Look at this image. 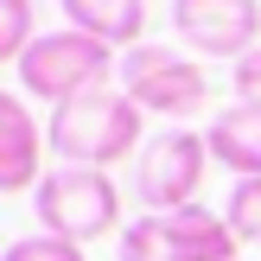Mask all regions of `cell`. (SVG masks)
I'll use <instances>...</instances> for the list:
<instances>
[{"mask_svg": "<svg viewBox=\"0 0 261 261\" xmlns=\"http://www.w3.org/2000/svg\"><path fill=\"white\" fill-rule=\"evenodd\" d=\"M13 76H19V96L51 102V115H58V109H70V102H83V96L121 89V51H109V45H96V38L58 25V32H38L32 45H25V58L13 64Z\"/></svg>", "mask_w": 261, "mask_h": 261, "instance_id": "obj_1", "label": "cell"}, {"mask_svg": "<svg viewBox=\"0 0 261 261\" xmlns=\"http://www.w3.org/2000/svg\"><path fill=\"white\" fill-rule=\"evenodd\" d=\"M140 127H147V115L121 89H102V96H83L51 115V153H58V166L109 172L115 160H140V147H147Z\"/></svg>", "mask_w": 261, "mask_h": 261, "instance_id": "obj_2", "label": "cell"}, {"mask_svg": "<svg viewBox=\"0 0 261 261\" xmlns=\"http://www.w3.org/2000/svg\"><path fill=\"white\" fill-rule=\"evenodd\" d=\"M32 217L45 236L64 242H96L109 229H121V185L109 172H89V166H51L45 185L32 191Z\"/></svg>", "mask_w": 261, "mask_h": 261, "instance_id": "obj_3", "label": "cell"}, {"mask_svg": "<svg viewBox=\"0 0 261 261\" xmlns=\"http://www.w3.org/2000/svg\"><path fill=\"white\" fill-rule=\"evenodd\" d=\"M121 96L140 115L185 127V115H198L204 96H211V70L198 58H185L178 45H134V51H121Z\"/></svg>", "mask_w": 261, "mask_h": 261, "instance_id": "obj_4", "label": "cell"}, {"mask_svg": "<svg viewBox=\"0 0 261 261\" xmlns=\"http://www.w3.org/2000/svg\"><path fill=\"white\" fill-rule=\"evenodd\" d=\"M115 261H242V242L223 223V211L185 204V211H166V217H134L121 229Z\"/></svg>", "mask_w": 261, "mask_h": 261, "instance_id": "obj_5", "label": "cell"}, {"mask_svg": "<svg viewBox=\"0 0 261 261\" xmlns=\"http://www.w3.org/2000/svg\"><path fill=\"white\" fill-rule=\"evenodd\" d=\"M204 166H211V140L204 134H191V127H160V134L140 147V160H134V191H140V204H147V217L198 204Z\"/></svg>", "mask_w": 261, "mask_h": 261, "instance_id": "obj_6", "label": "cell"}, {"mask_svg": "<svg viewBox=\"0 0 261 261\" xmlns=\"http://www.w3.org/2000/svg\"><path fill=\"white\" fill-rule=\"evenodd\" d=\"M172 32L191 58H249L261 45V0H172Z\"/></svg>", "mask_w": 261, "mask_h": 261, "instance_id": "obj_7", "label": "cell"}, {"mask_svg": "<svg viewBox=\"0 0 261 261\" xmlns=\"http://www.w3.org/2000/svg\"><path fill=\"white\" fill-rule=\"evenodd\" d=\"M45 147H51V134L32 121L25 96H0V191L7 198H32L45 185V172H51Z\"/></svg>", "mask_w": 261, "mask_h": 261, "instance_id": "obj_8", "label": "cell"}, {"mask_svg": "<svg viewBox=\"0 0 261 261\" xmlns=\"http://www.w3.org/2000/svg\"><path fill=\"white\" fill-rule=\"evenodd\" d=\"M64 25L109 51H134L147 45V0H58Z\"/></svg>", "mask_w": 261, "mask_h": 261, "instance_id": "obj_9", "label": "cell"}, {"mask_svg": "<svg viewBox=\"0 0 261 261\" xmlns=\"http://www.w3.org/2000/svg\"><path fill=\"white\" fill-rule=\"evenodd\" d=\"M211 160L229 166L236 178H261V102H236V109H217L211 127Z\"/></svg>", "mask_w": 261, "mask_h": 261, "instance_id": "obj_10", "label": "cell"}, {"mask_svg": "<svg viewBox=\"0 0 261 261\" xmlns=\"http://www.w3.org/2000/svg\"><path fill=\"white\" fill-rule=\"evenodd\" d=\"M223 223L236 229L242 249H261V178H236V191L223 204Z\"/></svg>", "mask_w": 261, "mask_h": 261, "instance_id": "obj_11", "label": "cell"}, {"mask_svg": "<svg viewBox=\"0 0 261 261\" xmlns=\"http://www.w3.org/2000/svg\"><path fill=\"white\" fill-rule=\"evenodd\" d=\"M38 13H32V0H0V58L7 64H19L25 58V45L38 38Z\"/></svg>", "mask_w": 261, "mask_h": 261, "instance_id": "obj_12", "label": "cell"}, {"mask_svg": "<svg viewBox=\"0 0 261 261\" xmlns=\"http://www.w3.org/2000/svg\"><path fill=\"white\" fill-rule=\"evenodd\" d=\"M0 261H89V249H83V242H64V236L32 229V236H13Z\"/></svg>", "mask_w": 261, "mask_h": 261, "instance_id": "obj_13", "label": "cell"}, {"mask_svg": "<svg viewBox=\"0 0 261 261\" xmlns=\"http://www.w3.org/2000/svg\"><path fill=\"white\" fill-rule=\"evenodd\" d=\"M229 83H236V102H261V45L229 64Z\"/></svg>", "mask_w": 261, "mask_h": 261, "instance_id": "obj_14", "label": "cell"}]
</instances>
